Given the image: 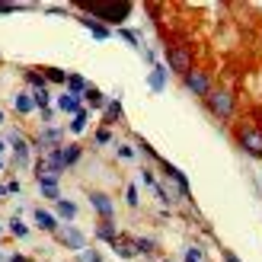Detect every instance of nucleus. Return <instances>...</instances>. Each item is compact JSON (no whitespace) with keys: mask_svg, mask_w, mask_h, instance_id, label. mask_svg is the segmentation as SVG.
<instances>
[{"mask_svg":"<svg viewBox=\"0 0 262 262\" xmlns=\"http://www.w3.org/2000/svg\"><path fill=\"white\" fill-rule=\"evenodd\" d=\"M182 80H186V86L192 90L195 96H211V77H208L205 71H189L186 77H182Z\"/></svg>","mask_w":262,"mask_h":262,"instance_id":"6","label":"nucleus"},{"mask_svg":"<svg viewBox=\"0 0 262 262\" xmlns=\"http://www.w3.org/2000/svg\"><path fill=\"white\" fill-rule=\"evenodd\" d=\"M61 160H64V166H74L77 160H80V147H77V144H64V147H61Z\"/></svg>","mask_w":262,"mask_h":262,"instance_id":"16","label":"nucleus"},{"mask_svg":"<svg viewBox=\"0 0 262 262\" xmlns=\"http://www.w3.org/2000/svg\"><path fill=\"white\" fill-rule=\"evenodd\" d=\"M55 237H58L61 246H68V250H77V253H83V250H86L83 233L77 230V227H71V224H61V227L55 230Z\"/></svg>","mask_w":262,"mask_h":262,"instance_id":"3","label":"nucleus"},{"mask_svg":"<svg viewBox=\"0 0 262 262\" xmlns=\"http://www.w3.org/2000/svg\"><path fill=\"white\" fill-rule=\"evenodd\" d=\"M48 80H51V83H68V74H64L61 68H51V71H48Z\"/></svg>","mask_w":262,"mask_h":262,"instance_id":"29","label":"nucleus"},{"mask_svg":"<svg viewBox=\"0 0 262 262\" xmlns=\"http://www.w3.org/2000/svg\"><path fill=\"white\" fill-rule=\"evenodd\" d=\"M90 205L96 208V214H99L102 221H112L115 208H112V199H109L106 192H90Z\"/></svg>","mask_w":262,"mask_h":262,"instance_id":"9","label":"nucleus"},{"mask_svg":"<svg viewBox=\"0 0 262 262\" xmlns=\"http://www.w3.org/2000/svg\"><path fill=\"white\" fill-rule=\"evenodd\" d=\"M58 109H61V112H68V115H77V112L83 109V96L64 93V96H58Z\"/></svg>","mask_w":262,"mask_h":262,"instance_id":"10","label":"nucleus"},{"mask_svg":"<svg viewBox=\"0 0 262 262\" xmlns=\"http://www.w3.org/2000/svg\"><path fill=\"white\" fill-rule=\"evenodd\" d=\"M0 259H4V256H0Z\"/></svg>","mask_w":262,"mask_h":262,"instance_id":"42","label":"nucleus"},{"mask_svg":"<svg viewBox=\"0 0 262 262\" xmlns=\"http://www.w3.org/2000/svg\"><path fill=\"white\" fill-rule=\"evenodd\" d=\"M240 147L250 154V157H256V160H262V128H256V125H246V128H240Z\"/></svg>","mask_w":262,"mask_h":262,"instance_id":"2","label":"nucleus"},{"mask_svg":"<svg viewBox=\"0 0 262 262\" xmlns=\"http://www.w3.org/2000/svg\"><path fill=\"white\" fill-rule=\"evenodd\" d=\"M35 147L38 150H58L61 147V128H55V125H45L42 131H38V138H35Z\"/></svg>","mask_w":262,"mask_h":262,"instance_id":"7","label":"nucleus"},{"mask_svg":"<svg viewBox=\"0 0 262 262\" xmlns=\"http://www.w3.org/2000/svg\"><path fill=\"white\" fill-rule=\"evenodd\" d=\"M55 205H58V217H64V221H74V217H77V205H74V202L61 199V202H55Z\"/></svg>","mask_w":262,"mask_h":262,"instance_id":"19","label":"nucleus"},{"mask_svg":"<svg viewBox=\"0 0 262 262\" xmlns=\"http://www.w3.org/2000/svg\"><path fill=\"white\" fill-rule=\"evenodd\" d=\"M0 122H4V112H0Z\"/></svg>","mask_w":262,"mask_h":262,"instance_id":"41","label":"nucleus"},{"mask_svg":"<svg viewBox=\"0 0 262 262\" xmlns=\"http://www.w3.org/2000/svg\"><path fill=\"white\" fill-rule=\"evenodd\" d=\"M0 230H4V227H0Z\"/></svg>","mask_w":262,"mask_h":262,"instance_id":"43","label":"nucleus"},{"mask_svg":"<svg viewBox=\"0 0 262 262\" xmlns=\"http://www.w3.org/2000/svg\"><path fill=\"white\" fill-rule=\"evenodd\" d=\"M42 195L48 202H61V189L58 186H42Z\"/></svg>","mask_w":262,"mask_h":262,"instance_id":"28","label":"nucleus"},{"mask_svg":"<svg viewBox=\"0 0 262 262\" xmlns=\"http://www.w3.org/2000/svg\"><path fill=\"white\" fill-rule=\"evenodd\" d=\"M10 144H13V150H16V163H19V166H26V163H29V150H32V147H29V144H26V141L16 135V131L10 135Z\"/></svg>","mask_w":262,"mask_h":262,"instance_id":"11","label":"nucleus"},{"mask_svg":"<svg viewBox=\"0 0 262 262\" xmlns=\"http://www.w3.org/2000/svg\"><path fill=\"white\" fill-rule=\"evenodd\" d=\"M86 122H90V112H86V109H80V112L74 115V122H71V131H74V135H83Z\"/></svg>","mask_w":262,"mask_h":262,"instance_id":"22","label":"nucleus"},{"mask_svg":"<svg viewBox=\"0 0 262 262\" xmlns=\"http://www.w3.org/2000/svg\"><path fill=\"white\" fill-rule=\"evenodd\" d=\"M86 102H90L93 109H106V96H102L96 86H90V90H86Z\"/></svg>","mask_w":262,"mask_h":262,"instance_id":"24","label":"nucleus"},{"mask_svg":"<svg viewBox=\"0 0 262 262\" xmlns=\"http://www.w3.org/2000/svg\"><path fill=\"white\" fill-rule=\"evenodd\" d=\"M10 233H13V237H19V240H23V237H29V227H26L19 217H10Z\"/></svg>","mask_w":262,"mask_h":262,"instance_id":"25","label":"nucleus"},{"mask_svg":"<svg viewBox=\"0 0 262 262\" xmlns=\"http://www.w3.org/2000/svg\"><path fill=\"white\" fill-rule=\"evenodd\" d=\"M96 237L99 240H106V243H115L119 237H115V227H112V221H102L99 224V230H96Z\"/></svg>","mask_w":262,"mask_h":262,"instance_id":"21","label":"nucleus"},{"mask_svg":"<svg viewBox=\"0 0 262 262\" xmlns=\"http://www.w3.org/2000/svg\"><path fill=\"white\" fill-rule=\"evenodd\" d=\"M0 154H4V141H0Z\"/></svg>","mask_w":262,"mask_h":262,"instance_id":"40","label":"nucleus"},{"mask_svg":"<svg viewBox=\"0 0 262 262\" xmlns=\"http://www.w3.org/2000/svg\"><path fill=\"white\" fill-rule=\"evenodd\" d=\"M80 262H102V259H99L96 250H83V253H80Z\"/></svg>","mask_w":262,"mask_h":262,"instance_id":"34","label":"nucleus"},{"mask_svg":"<svg viewBox=\"0 0 262 262\" xmlns=\"http://www.w3.org/2000/svg\"><path fill=\"white\" fill-rule=\"evenodd\" d=\"M83 26H86L90 32H93V38H99V42H102V38H109V35H112V32H109V26H102L99 19L86 16V13H83Z\"/></svg>","mask_w":262,"mask_h":262,"instance_id":"13","label":"nucleus"},{"mask_svg":"<svg viewBox=\"0 0 262 262\" xmlns=\"http://www.w3.org/2000/svg\"><path fill=\"white\" fill-rule=\"evenodd\" d=\"M166 262H169V259H166Z\"/></svg>","mask_w":262,"mask_h":262,"instance_id":"44","label":"nucleus"},{"mask_svg":"<svg viewBox=\"0 0 262 262\" xmlns=\"http://www.w3.org/2000/svg\"><path fill=\"white\" fill-rule=\"evenodd\" d=\"M141 179L147 182V186H157V179H154V173H150V169H144V173H141Z\"/></svg>","mask_w":262,"mask_h":262,"instance_id":"36","label":"nucleus"},{"mask_svg":"<svg viewBox=\"0 0 262 262\" xmlns=\"http://www.w3.org/2000/svg\"><path fill=\"white\" fill-rule=\"evenodd\" d=\"M119 157H122V160H131V157H135V150H131L128 144H122V147H119Z\"/></svg>","mask_w":262,"mask_h":262,"instance_id":"35","label":"nucleus"},{"mask_svg":"<svg viewBox=\"0 0 262 262\" xmlns=\"http://www.w3.org/2000/svg\"><path fill=\"white\" fill-rule=\"evenodd\" d=\"M0 195H7V186H0Z\"/></svg>","mask_w":262,"mask_h":262,"instance_id":"39","label":"nucleus"},{"mask_svg":"<svg viewBox=\"0 0 262 262\" xmlns=\"http://www.w3.org/2000/svg\"><path fill=\"white\" fill-rule=\"evenodd\" d=\"M224 262H240V259H237V256H233V253H227V256H224Z\"/></svg>","mask_w":262,"mask_h":262,"instance_id":"38","label":"nucleus"},{"mask_svg":"<svg viewBox=\"0 0 262 262\" xmlns=\"http://www.w3.org/2000/svg\"><path fill=\"white\" fill-rule=\"evenodd\" d=\"M26 83L35 86V90H45V77H42V74H35V71H29V74H26Z\"/></svg>","mask_w":262,"mask_h":262,"instance_id":"27","label":"nucleus"},{"mask_svg":"<svg viewBox=\"0 0 262 262\" xmlns=\"http://www.w3.org/2000/svg\"><path fill=\"white\" fill-rule=\"evenodd\" d=\"M125 199H128L131 208H135V205H138V186H128V189H125Z\"/></svg>","mask_w":262,"mask_h":262,"instance_id":"32","label":"nucleus"},{"mask_svg":"<svg viewBox=\"0 0 262 262\" xmlns=\"http://www.w3.org/2000/svg\"><path fill=\"white\" fill-rule=\"evenodd\" d=\"M205 256H202V250H195V246H189L186 250V262H202Z\"/></svg>","mask_w":262,"mask_h":262,"instance_id":"31","label":"nucleus"},{"mask_svg":"<svg viewBox=\"0 0 262 262\" xmlns=\"http://www.w3.org/2000/svg\"><path fill=\"white\" fill-rule=\"evenodd\" d=\"M93 13V19H106V23H122L128 13H131V4H119V7H83Z\"/></svg>","mask_w":262,"mask_h":262,"instance_id":"4","label":"nucleus"},{"mask_svg":"<svg viewBox=\"0 0 262 262\" xmlns=\"http://www.w3.org/2000/svg\"><path fill=\"white\" fill-rule=\"evenodd\" d=\"M16 112H19V115L35 112V99H32L29 93H19V96H16Z\"/></svg>","mask_w":262,"mask_h":262,"instance_id":"18","label":"nucleus"},{"mask_svg":"<svg viewBox=\"0 0 262 262\" xmlns=\"http://www.w3.org/2000/svg\"><path fill=\"white\" fill-rule=\"evenodd\" d=\"M119 35L125 38L128 45H138V42H141V38H138V32H131V29H119Z\"/></svg>","mask_w":262,"mask_h":262,"instance_id":"30","label":"nucleus"},{"mask_svg":"<svg viewBox=\"0 0 262 262\" xmlns=\"http://www.w3.org/2000/svg\"><path fill=\"white\" fill-rule=\"evenodd\" d=\"M32 217H35V224L42 227V230H51V233H55V230L61 227V224H58V221L51 217L48 211H42V208H35V211H32Z\"/></svg>","mask_w":262,"mask_h":262,"instance_id":"14","label":"nucleus"},{"mask_svg":"<svg viewBox=\"0 0 262 262\" xmlns=\"http://www.w3.org/2000/svg\"><path fill=\"white\" fill-rule=\"evenodd\" d=\"M109 141H112V131L109 128H99L96 131V144H109Z\"/></svg>","mask_w":262,"mask_h":262,"instance_id":"33","label":"nucleus"},{"mask_svg":"<svg viewBox=\"0 0 262 262\" xmlns=\"http://www.w3.org/2000/svg\"><path fill=\"white\" fill-rule=\"evenodd\" d=\"M208 109H211L221 122H227L233 115V93H230V90H211V96H208Z\"/></svg>","mask_w":262,"mask_h":262,"instance_id":"1","label":"nucleus"},{"mask_svg":"<svg viewBox=\"0 0 262 262\" xmlns=\"http://www.w3.org/2000/svg\"><path fill=\"white\" fill-rule=\"evenodd\" d=\"M32 99H35V109H38V112H42V109H48V102H51L48 90H35V93H32Z\"/></svg>","mask_w":262,"mask_h":262,"instance_id":"26","label":"nucleus"},{"mask_svg":"<svg viewBox=\"0 0 262 262\" xmlns=\"http://www.w3.org/2000/svg\"><path fill=\"white\" fill-rule=\"evenodd\" d=\"M131 243H135V253H138V256H150V253L157 250V243H154L150 237H135Z\"/></svg>","mask_w":262,"mask_h":262,"instance_id":"17","label":"nucleus"},{"mask_svg":"<svg viewBox=\"0 0 262 262\" xmlns=\"http://www.w3.org/2000/svg\"><path fill=\"white\" fill-rule=\"evenodd\" d=\"M166 68H160V64H157V68L150 71V77H147V86L154 90V93H163V90H166Z\"/></svg>","mask_w":262,"mask_h":262,"instance_id":"12","label":"nucleus"},{"mask_svg":"<svg viewBox=\"0 0 262 262\" xmlns=\"http://www.w3.org/2000/svg\"><path fill=\"white\" fill-rule=\"evenodd\" d=\"M7 262H29V259H26V256H10Z\"/></svg>","mask_w":262,"mask_h":262,"instance_id":"37","label":"nucleus"},{"mask_svg":"<svg viewBox=\"0 0 262 262\" xmlns=\"http://www.w3.org/2000/svg\"><path fill=\"white\" fill-rule=\"evenodd\" d=\"M166 58H169V71H176V74H182V77L192 71V58H189V51L182 48V45H169Z\"/></svg>","mask_w":262,"mask_h":262,"instance_id":"5","label":"nucleus"},{"mask_svg":"<svg viewBox=\"0 0 262 262\" xmlns=\"http://www.w3.org/2000/svg\"><path fill=\"white\" fill-rule=\"evenodd\" d=\"M35 179H38V186H58V179H61V169L58 166H51L45 157L35 163Z\"/></svg>","mask_w":262,"mask_h":262,"instance_id":"8","label":"nucleus"},{"mask_svg":"<svg viewBox=\"0 0 262 262\" xmlns=\"http://www.w3.org/2000/svg\"><path fill=\"white\" fill-rule=\"evenodd\" d=\"M112 246H115V253H119L122 259H135V256H138V253H135V243H128V240H115Z\"/></svg>","mask_w":262,"mask_h":262,"instance_id":"23","label":"nucleus"},{"mask_svg":"<svg viewBox=\"0 0 262 262\" xmlns=\"http://www.w3.org/2000/svg\"><path fill=\"white\" fill-rule=\"evenodd\" d=\"M86 90H90L86 77H80V74H68V93H74V96H83Z\"/></svg>","mask_w":262,"mask_h":262,"instance_id":"15","label":"nucleus"},{"mask_svg":"<svg viewBox=\"0 0 262 262\" xmlns=\"http://www.w3.org/2000/svg\"><path fill=\"white\" fill-rule=\"evenodd\" d=\"M119 119H122V102H119V99H112L109 106H106V128H109L112 122H119Z\"/></svg>","mask_w":262,"mask_h":262,"instance_id":"20","label":"nucleus"}]
</instances>
